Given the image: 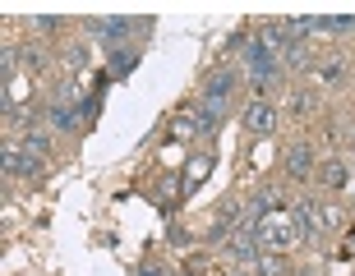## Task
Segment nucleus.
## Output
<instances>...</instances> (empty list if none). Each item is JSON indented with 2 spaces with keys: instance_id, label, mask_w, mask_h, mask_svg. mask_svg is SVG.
I'll use <instances>...</instances> for the list:
<instances>
[{
  "instance_id": "obj_1",
  "label": "nucleus",
  "mask_w": 355,
  "mask_h": 276,
  "mask_svg": "<svg viewBox=\"0 0 355 276\" xmlns=\"http://www.w3.org/2000/svg\"><path fill=\"white\" fill-rule=\"evenodd\" d=\"M148 28H153L148 19H92V24H88V37L102 42L106 51H120L130 33H148Z\"/></svg>"
},
{
  "instance_id": "obj_2",
  "label": "nucleus",
  "mask_w": 355,
  "mask_h": 276,
  "mask_svg": "<svg viewBox=\"0 0 355 276\" xmlns=\"http://www.w3.org/2000/svg\"><path fill=\"white\" fill-rule=\"evenodd\" d=\"M254 235H259V244H263V249L282 253V249H291V244L300 239V230H295V221H286L282 212H272V217H263V221L254 226Z\"/></svg>"
},
{
  "instance_id": "obj_3",
  "label": "nucleus",
  "mask_w": 355,
  "mask_h": 276,
  "mask_svg": "<svg viewBox=\"0 0 355 276\" xmlns=\"http://www.w3.org/2000/svg\"><path fill=\"white\" fill-rule=\"evenodd\" d=\"M277 125H282V116H277L272 102H250V106H245V129H250L254 138H268Z\"/></svg>"
},
{
  "instance_id": "obj_4",
  "label": "nucleus",
  "mask_w": 355,
  "mask_h": 276,
  "mask_svg": "<svg viewBox=\"0 0 355 276\" xmlns=\"http://www.w3.org/2000/svg\"><path fill=\"white\" fill-rule=\"evenodd\" d=\"M231 258H236L240 267H254L259 258H263V244H259V235H254V230H236V235H231Z\"/></svg>"
},
{
  "instance_id": "obj_5",
  "label": "nucleus",
  "mask_w": 355,
  "mask_h": 276,
  "mask_svg": "<svg viewBox=\"0 0 355 276\" xmlns=\"http://www.w3.org/2000/svg\"><path fill=\"white\" fill-rule=\"evenodd\" d=\"M37 161H42V157H33L28 147H14V143H5V175H24V180H33V175L42 171Z\"/></svg>"
},
{
  "instance_id": "obj_6",
  "label": "nucleus",
  "mask_w": 355,
  "mask_h": 276,
  "mask_svg": "<svg viewBox=\"0 0 355 276\" xmlns=\"http://www.w3.org/2000/svg\"><path fill=\"white\" fill-rule=\"evenodd\" d=\"M231 88H236V74H231V69H217V74L203 83V102H208V106H226Z\"/></svg>"
},
{
  "instance_id": "obj_7",
  "label": "nucleus",
  "mask_w": 355,
  "mask_h": 276,
  "mask_svg": "<svg viewBox=\"0 0 355 276\" xmlns=\"http://www.w3.org/2000/svg\"><path fill=\"white\" fill-rule=\"evenodd\" d=\"M46 120H51L60 134H74V129H79V120H83V111H79V106H69V102H51Z\"/></svg>"
},
{
  "instance_id": "obj_8",
  "label": "nucleus",
  "mask_w": 355,
  "mask_h": 276,
  "mask_svg": "<svg viewBox=\"0 0 355 276\" xmlns=\"http://www.w3.org/2000/svg\"><path fill=\"white\" fill-rule=\"evenodd\" d=\"M286 175L291 180H309V175H314V152H309L304 143L286 152Z\"/></svg>"
},
{
  "instance_id": "obj_9",
  "label": "nucleus",
  "mask_w": 355,
  "mask_h": 276,
  "mask_svg": "<svg viewBox=\"0 0 355 276\" xmlns=\"http://www.w3.org/2000/svg\"><path fill=\"white\" fill-rule=\"evenodd\" d=\"M212 171V152H194L189 157V166H184V189H194V184H203Z\"/></svg>"
},
{
  "instance_id": "obj_10",
  "label": "nucleus",
  "mask_w": 355,
  "mask_h": 276,
  "mask_svg": "<svg viewBox=\"0 0 355 276\" xmlns=\"http://www.w3.org/2000/svg\"><path fill=\"white\" fill-rule=\"evenodd\" d=\"M134 65H139V51H125V46H120V51H111V79H125Z\"/></svg>"
},
{
  "instance_id": "obj_11",
  "label": "nucleus",
  "mask_w": 355,
  "mask_h": 276,
  "mask_svg": "<svg viewBox=\"0 0 355 276\" xmlns=\"http://www.w3.org/2000/svg\"><path fill=\"white\" fill-rule=\"evenodd\" d=\"M346 180H351L346 161H328V166H323V184H328V189H346Z\"/></svg>"
},
{
  "instance_id": "obj_12",
  "label": "nucleus",
  "mask_w": 355,
  "mask_h": 276,
  "mask_svg": "<svg viewBox=\"0 0 355 276\" xmlns=\"http://www.w3.org/2000/svg\"><path fill=\"white\" fill-rule=\"evenodd\" d=\"M254 272L259 276H286V258H282V253H263V258L254 263Z\"/></svg>"
},
{
  "instance_id": "obj_13",
  "label": "nucleus",
  "mask_w": 355,
  "mask_h": 276,
  "mask_svg": "<svg viewBox=\"0 0 355 276\" xmlns=\"http://www.w3.org/2000/svg\"><path fill=\"white\" fill-rule=\"evenodd\" d=\"M28 152H33V157H46V152H51V138H46V134H28Z\"/></svg>"
},
{
  "instance_id": "obj_14",
  "label": "nucleus",
  "mask_w": 355,
  "mask_h": 276,
  "mask_svg": "<svg viewBox=\"0 0 355 276\" xmlns=\"http://www.w3.org/2000/svg\"><path fill=\"white\" fill-rule=\"evenodd\" d=\"M65 65L69 69H83V65H88V46H69V51H65Z\"/></svg>"
},
{
  "instance_id": "obj_15",
  "label": "nucleus",
  "mask_w": 355,
  "mask_h": 276,
  "mask_svg": "<svg viewBox=\"0 0 355 276\" xmlns=\"http://www.w3.org/2000/svg\"><path fill=\"white\" fill-rule=\"evenodd\" d=\"M342 74H346V69L337 65V60H328V65L318 69V79H323V83H342Z\"/></svg>"
},
{
  "instance_id": "obj_16",
  "label": "nucleus",
  "mask_w": 355,
  "mask_h": 276,
  "mask_svg": "<svg viewBox=\"0 0 355 276\" xmlns=\"http://www.w3.org/2000/svg\"><path fill=\"white\" fill-rule=\"evenodd\" d=\"M208 239H212V244L231 239V221H222V217H217V221H212V230H208Z\"/></svg>"
},
{
  "instance_id": "obj_17",
  "label": "nucleus",
  "mask_w": 355,
  "mask_h": 276,
  "mask_svg": "<svg viewBox=\"0 0 355 276\" xmlns=\"http://www.w3.org/2000/svg\"><path fill=\"white\" fill-rule=\"evenodd\" d=\"M342 258H355V235H351V239L342 244Z\"/></svg>"
},
{
  "instance_id": "obj_18",
  "label": "nucleus",
  "mask_w": 355,
  "mask_h": 276,
  "mask_svg": "<svg viewBox=\"0 0 355 276\" xmlns=\"http://www.w3.org/2000/svg\"><path fill=\"white\" fill-rule=\"evenodd\" d=\"M231 276H250V267H240V272H231Z\"/></svg>"
},
{
  "instance_id": "obj_19",
  "label": "nucleus",
  "mask_w": 355,
  "mask_h": 276,
  "mask_svg": "<svg viewBox=\"0 0 355 276\" xmlns=\"http://www.w3.org/2000/svg\"><path fill=\"white\" fill-rule=\"evenodd\" d=\"M351 143H355V125H351Z\"/></svg>"
}]
</instances>
